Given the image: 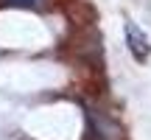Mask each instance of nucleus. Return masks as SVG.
I'll list each match as a JSON object with an SVG mask.
<instances>
[{
	"mask_svg": "<svg viewBox=\"0 0 151 140\" xmlns=\"http://www.w3.org/2000/svg\"><path fill=\"white\" fill-rule=\"evenodd\" d=\"M126 45H129L132 56L137 62H146L148 53H151V45H148V37L134 25V22H126Z\"/></svg>",
	"mask_w": 151,
	"mask_h": 140,
	"instance_id": "1",
	"label": "nucleus"
},
{
	"mask_svg": "<svg viewBox=\"0 0 151 140\" xmlns=\"http://www.w3.org/2000/svg\"><path fill=\"white\" fill-rule=\"evenodd\" d=\"M90 123H92V132H95L98 140H120V137H123L120 126L115 123L112 118H106V115L95 112V109H90Z\"/></svg>",
	"mask_w": 151,
	"mask_h": 140,
	"instance_id": "2",
	"label": "nucleus"
},
{
	"mask_svg": "<svg viewBox=\"0 0 151 140\" xmlns=\"http://www.w3.org/2000/svg\"><path fill=\"white\" fill-rule=\"evenodd\" d=\"M9 6H25V9H42L45 0H6Z\"/></svg>",
	"mask_w": 151,
	"mask_h": 140,
	"instance_id": "3",
	"label": "nucleus"
}]
</instances>
